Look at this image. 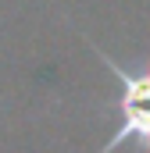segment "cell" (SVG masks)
I'll list each match as a JSON object with an SVG mask.
<instances>
[{
  "instance_id": "obj_1",
  "label": "cell",
  "mask_w": 150,
  "mask_h": 153,
  "mask_svg": "<svg viewBox=\"0 0 150 153\" xmlns=\"http://www.w3.org/2000/svg\"><path fill=\"white\" fill-rule=\"evenodd\" d=\"M111 68L122 78V89H125V96H122V117L125 121L100 153H114L125 143L150 150V71H125L118 64H111Z\"/></svg>"
}]
</instances>
